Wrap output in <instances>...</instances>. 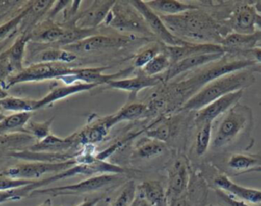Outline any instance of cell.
Wrapping results in <instances>:
<instances>
[{"instance_id": "obj_1", "label": "cell", "mask_w": 261, "mask_h": 206, "mask_svg": "<svg viewBox=\"0 0 261 206\" xmlns=\"http://www.w3.org/2000/svg\"><path fill=\"white\" fill-rule=\"evenodd\" d=\"M160 16L167 29L186 42L190 39L192 43H212L213 40V43L220 44L222 40L217 36L218 24L202 11L193 9L178 15Z\"/></svg>"}, {"instance_id": "obj_2", "label": "cell", "mask_w": 261, "mask_h": 206, "mask_svg": "<svg viewBox=\"0 0 261 206\" xmlns=\"http://www.w3.org/2000/svg\"><path fill=\"white\" fill-rule=\"evenodd\" d=\"M253 73L251 68H246L209 82L182 104L181 110L198 111L220 97L250 87L255 83Z\"/></svg>"}, {"instance_id": "obj_3", "label": "cell", "mask_w": 261, "mask_h": 206, "mask_svg": "<svg viewBox=\"0 0 261 206\" xmlns=\"http://www.w3.org/2000/svg\"><path fill=\"white\" fill-rule=\"evenodd\" d=\"M254 64L255 63L253 60L242 55L225 53L220 59L205 65L204 68L195 72V74L186 81L178 83L175 90H177L180 94L192 97L195 90H200L209 82L238 70L252 68Z\"/></svg>"}, {"instance_id": "obj_4", "label": "cell", "mask_w": 261, "mask_h": 206, "mask_svg": "<svg viewBox=\"0 0 261 206\" xmlns=\"http://www.w3.org/2000/svg\"><path fill=\"white\" fill-rule=\"evenodd\" d=\"M252 123L253 113L251 108L237 103L222 115L212 138L213 148L220 149L231 144L246 130H250Z\"/></svg>"}, {"instance_id": "obj_5", "label": "cell", "mask_w": 261, "mask_h": 206, "mask_svg": "<svg viewBox=\"0 0 261 206\" xmlns=\"http://www.w3.org/2000/svg\"><path fill=\"white\" fill-rule=\"evenodd\" d=\"M104 23L121 33L143 37L153 36L143 16L129 1H115Z\"/></svg>"}, {"instance_id": "obj_6", "label": "cell", "mask_w": 261, "mask_h": 206, "mask_svg": "<svg viewBox=\"0 0 261 206\" xmlns=\"http://www.w3.org/2000/svg\"><path fill=\"white\" fill-rule=\"evenodd\" d=\"M124 177L122 174H100L94 175L91 177H87L86 179L60 186V187H53V188H41L38 190H34L31 192L30 197L36 196H50V197H58V196H65V195H81L96 192L102 189H105L109 186H113L119 183H123Z\"/></svg>"}, {"instance_id": "obj_7", "label": "cell", "mask_w": 261, "mask_h": 206, "mask_svg": "<svg viewBox=\"0 0 261 206\" xmlns=\"http://www.w3.org/2000/svg\"><path fill=\"white\" fill-rule=\"evenodd\" d=\"M74 67H71L65 63L35 62L24 67L17 74L10 78L6 86V90L21 83L42 82L53 79L59 80L60 78L71 73Z\"/></svg>"}, {"instance_id": "obj_8", "label": "cell", "mask_w": 261, "mask_h": 206, "mask_svg": "<svg viewBox=\"0 0 261 206\" xmlns=\"http://www.w3.org/2000/svg\"><path fill=\"white\" fill-rule=\"evenodd\" d=\"M76 164V160L71 159L64 162H39V161H24L15 165L9 166L0 174L13 177L37 181L41 176L48 173H58Z\"/></svg>"}, {"instance_id": "obj_9", "label": "cell", "mask_w": 261, "mask_h": 206, "mask_svg": "<svg viewBox=\"0 0 261 206\" xmlns=\"http://www.w3.org/2000/svg\"><path fill=\"white\" fill-rule=\"evenodd\" d=\"M129 3L140 12V14L145 19L149 30L155 36L160 40L163 45L166 46H181L186 44L187 42L177 38L174 36L165 25L163 22L161 16L157 14L155 11H153L145 1L140 0H130Z\"/></svg>"}, {"instance_id": "obj_10", "label": "cell", "mask_w": 261, "mask_h": 206, "mask_svg": "<svg viewBox=\"0 0 261 206\" xmlns=\"http://www.w3.org/2000/svg\"><path fill=\"white\" fill-rule=\"evenodd\" d=\"M115 1H106V0H95L88 2L86 9L79 12L74 27L80 29L87 30H97V27L100 25L109 13Z\"/></svg>"}, {"instance_id": "obj_11", "label": "cell", "mask_w": 261, "mask_h": 206, "mask_svg": "<svg viewBox=\"0 0 261 206\" xmlns=\"http://www.w3.org/2000/svg\"><path fill=\"white\" fill-rule=\"evenodd\" d=\"M189 181V165L184 158H177L168 169V183L166 190L168 204L187 193Z\"/></svg>"}, {"instance_id": "obj_12", "label": "cell", "mask_w": 261, "mask_h": 206, "mask_svg": "<svg viewBox=\"0 0 261 206\" xmlns=\"http://www.w3.org/2000/svg\"><path fill=\"white\" fill-rule=\"evenodd\" d=\"M127 40L120 37H110L105 35H95L90 38H87L79 43L62 47L76 55L87 54L92 52H98L102 50H109L122 47Z\"/></svg>"}, {"instance_id": "obj_13", "label": "cell", "mask_w": 261, "mask_h": 206, "mask_svg": "<svg viewBox=\"0 0 261 206\" xmlns=\"http://www.w3.org/2000/svg\"><path fill=\"white\" fill-rule=\"evenodd\" d=\"M163 51L169 57L170 63L173 64L184 58L211 53H226V50L220 44L214 43H190L187 42L181 46H166L163 45Z\"/></svg>"}, {"instance_id": "obj_14", "label": "cell", "mask_w": 261, "mask_h": 206, "mask_svg": "<svg viewBox=\"0 0 261 206\" xmlns=\"http://www.w3.org/2000/svg\"><path fill=\"white\" fill-rule=\"evenodd\" d=\"M244 90L229 93L223 97L214 100L204 108L198 110L195 118L196 124L199 125L204 122H213L214 119H216L220 115H223L233 105H236L242 98Z\"/></svg>"}, {"instance_id": "obj_15", "label": "cell", "mask_w": 261, "mask_h": 206, "mask_svg": "<svg viewBox=\"0 0 261 206\" xmlns=\"http://www.w3.org/2000/svg\"><path fill=\"white\" fill-rule=\"evenodd\" d=\"M213 184L216 189L249 204L261 203V190L241 186L232 182L227 175L219 174L214 177Z\"/></svg>"}, {"instance_id": "obj_16", "label": "cell", "mask_w": 261, "mask_h": 206, "mask_svg": "<svg viewBox=\"0 0 261 206\" xmlns=\"http://www.w3.org/2000/svg\"><path fill=\"white\" fill-rule=\"evenodd\" d=\"M161 81H163V78L159 75L149 76L144 73H139L136 76L122 78V79L110 81L106 86L111 89L129 92V97L132 99V98H136V96L141 90L154 87L158 85Z\"/></svg>"}, {"instance_id": "obj_17", "label": "cell", "mask_w": 261, "mask_h": 206, "mask_svg": "<svg viewBox=\"0 0 261 206\" xmlns=\"http://www.w3.org/2000/svg\"><path fill=\"white\" fill-rule=\"evenodd\" d=\"M224 54L223 53H211V54H199L184 58L170 65L168 70L164 73L163 81L168 82L177 75L190 71L199 66H205L213 61L220 59Z\"/></svg>"}, {"instance_id": "obj_18", "label": "cell", "mask_w": 261, "mask_h": 206, "mask_svg": "<svg viewBox=\"0 0 261 206\" xmlns=\"http://www.w3.org/2000/svg\"><path fill=\"white\" fill-rule=\"evenodd\" d=\"M261 41V30L253 34L231 33L222 38L220 45L226 50V53L242 55L257 46Z\"/></svg>"}, {"instance_id": "obj_19", "label": "cell", "mask_w": 261, "mask_h": 206, "mask_svg": "<svg viewBox=\"0 0 261 206\" xmlns=\"http://www.w3.org/2000/svg\"><path fill=\"white\" fill-rule=\"evenodd\" d=\"M96 87H98V85L85 84V83H76V84H72V85H62L59 87H55L47 95H45L41 99L36 100L35 110L49 106L59 100L66 98V97H69V96H72V95H75V94H79L82 92L90 91Z\"/></svg>"}, {"instance_id": "obj_20", "label": "cell", "mask_w": 261, "mask_h": 206, "mask_svg": "<svg viewBox=\"0 0 261 206\" xmlns=\"http://www.w3.org/2000/svg\"><path fill=\"white\" fill-rule=\"evenodd\" d=\"M81 146L79 145L75 134L70 135L66 138H60L54 135H50L42 141L35 143L30 149L35 152H49V153H65L69 151L79 150Z\"/></svg>"}, {"instance_id": "obj_21", "label": "cell", "mask_w": 261, "mask_h": 206, "mask_svg": "<svg viewBox=\"0 0 261 206\" xmlns=\"http://www.w3.org/2000/svg\"><path fill=\"white\" fill-rule=\"evenodd\" d=\"M29 40H31L30 35L21 34L14 40V42L6 50L0 53V55L4 57L8 62V64L10 65L13 71V75L17 74L24 68L23 60H24L25 47L28 45Z\"/></svg>"}, {"instance_id": "obj_22", "label": "cell", "mask_w": 261, "mask_h": 206, "mask_svg": "<svg viewBox=\"0 0 261 206\" xmlns=\"http://www.w3.org/2000/svg\"><path fill=\"white\" fill-rule=\"evenodd\" d=\"M137 195L150 206H168L166 191L158 181L150 179L141 183L137 186Z\"/></svg>"}, {"instance_id": "obj_23", "label": "cell", "mask_w": 261, "mask_h": 206, "mask_svg": "<svg viewBox=\"0 0 261 206\" xmlns=\"http://www.w3.org/2000/svg\"><path fill=\"white\" fill-rule=\"evenodd\" d=\"M149 107L146 104L143 103H137V102H132L125 104L123 107H121L116 113L106 116L105 121L110 130L113 127L115 124L122 122V121H132V120H137L145 115L148 114L149 112Z\"/></svg>"}, {"instance_id": "obj_24", "label": "cell", "mask_w": 261, "mask_h": 206, "mask_svg": "<svg viewBox=\"0 0 261 206\" xmlns=\"http://www.w3.org/2000/svg\"><path fill=\"white\" fill-rule=\"evenodd\" d=\"M35 143H37V140L25 132L2 134L0 135V152H5V154H7L10 152L28 150Z\"/></svg>"}, {"instance_id": "obj_25", "label": "cell", "mask_w": 261, "mask_h": 206, "mask_svg": "<svg viewBox=\"0 0 261 206\" xmlns=\"http://www.w3.org/2000/svg\"><path fill=\"white\" fill-rule=\"evenodd\" d=\"M145 2L157 14L164 16L178 15L197 8L196 5H194L192 2L176 0H151Z\"/></svg>"}, {"instance_id": "obj_26", "label": "cell", "mask_w": 261, "mask_h": 206, "mask_svg": "<svg viewBox=\"0 0 261 206\" xmlns=\"http://www.w3.org/2000/svg\"><path fill=\"white\" fill-rule=\"evenodd\" d=\"M108 132L109 128L106 124L105 118H102L101 120L94 121L92 124L87 125L84 130L74 134L79 145L82 147L86 144L95 145L96 143L101 142L106 137Z\"/></svg>"}, {"instance_id": "obj_27", "label": "cell", "mask_w": 261, "mask_h": 206, "mask_svg": "<svg viewBox=\"0 0 261 206\" xmlns=\"http://www.w3.org/2000/svg\"><path fill=\"white\" fill-rule=\"evenodd\" d=\"M166 150V145L164 142L152 139V138H142L136 145L134 155L141 159H152L160 156Z\"/></svg>"}, {"instance_id": "obj_28", "label": "cell", "mask_w": 261, "mask_h": 206, "mask_svg": "<svg viewBox=\"0 0 261 206\" xmlns=\"http://www.w3.org/2000/svg\"><path fill=\"white\" fill-rule=\"evenodd\" d=\"M36 57V62H59L69 64L77 58V55L62 47H52L42 50Z\"/></svg>"}, {"instance_id": "obj_29", "label": "cell", "mask_w": 261, "mask_h": 206, "mask_svg": "<svg viewBox=\"0 0 261 206\" xmlns=\"http://www.w3.org/2000/svg\"><path fill=\"white\" fill-rule=\"evenodd\" d=\"M47 21L49 22V24L42 25L37 33H31V39L36 42H42L57 46L63 35L64 28L62 24L53 23L49 20Z\"/></svg>"}, {"instance_id": "obj_30", "label": "cell", "mask_w": 261, "mask_h": 206, "mask_svg": "<svg viewBox=\"0 0 261 206\" xmlns=\"http://www.w3.org/2000/svg\"><path fill=\"white\" fill-rule=\"evenodd\" d=\"M31 117L32 112L11 113L9 115H5V117L0 121V135L25 132L24 127Z\"/></svg>"}, {"instance_id": "obj_31", "label": "cell", "mask_w": 261, "mask_h": 206, "mask_svg": "<svg viewBox=\"0 0 261 206\" xmlns=\"http://www.w3.org/2000/svg\"><path fill=\"white\" fill-rule=\"evenodd\" d=\"M35 99L7 96L0 100V111L11 113L33 112L35 111Z\"/></svg>"}, {"instance_id": "obj_32", "label": "cell", "mask_w": 261, "mask_h": 206, "mask_svg": "<svg viewBox=\"0 0 261 206\" xmlns=\"http://www.w3.org/2000/svg\"><path fill=\"white\" fill-rule=\"evenodd\" d=\"M227 165L234 170H244L241 173H245L250 169L261 166V154H232L227 161Z\"/></svg>"}, {"instance_id": "obj_33", "label": "cell", "mask_w": 261, "mask_h": 206, "mask_svg": "<svg viewBox=\"0 0 261 206\" xmlns=\"http://www.w3.org/2000/svg\"><path fill=\"white\" fill-rule=\"evenodd\" d=\"M171 63L167 54L162 50L157 54L147 65L142 68V72L149 76H158L161 73H165L170 67Z\"/></svg>"}, {"instance_id": "obj_34", "label": "cell", "mask_w": 261, "mask_h": 206, "mask_svg": "<svg viewBox=\"0 0 261 206\" xmlns=\"http://www.w3.org/2000/svg\"><path fill=\"white\" fill-rule=\"evenodd\" d=\"M198 126V132L196 135L195 151L198 156H202L208 150L212 140V122H204Z\"/></svg>"}, {"instance_id": "obj_35", "label": "cell", "mask_w": 261, "mask_h": 206, "mask_svg": "<svg viewBox=\"0 0 261 206\" xmlns=\"http://www.w3.org/2000/svg\"><path fill=\"white\" fill-rule=\"evenodd\" d=\"M173 133L172 122L170 120H162L150 125L146 131V137L152 138L161 142H166Z\"/></svg>"}, {"instance_id": "obj_36", "label": "cell", "mask_w": 261, "mask_h": 206, "mask_svg": "<svg viewBox=\"0 0 261 206\" xmlns=\"http://www.w3.org/2000/svg\"><path fill=\"white\" fill-rule=\"evenodd\" d=\"M31 2L32 1L27 2L22 6V8L12 18H10L7 21L0 24V41H2L3 39L8 38L11 35V33L15 32L16 29L21 24L23 18L27 15V12H28V9H29V6H30Z\"/></svg>"}, {"instance_id": "obj_37", "label": "cell", "mask_w": 261, "mask_h": 206, "mask_svg": "<svg viewBox=\"0 0 261 206\" xmlns=\"http://www.w3.org/2000/svg\"><path fill=\"white\" fill-rule=\"evenodd\" d=\"M54 117H51L45 121H29L24 127L25 132L32 135L37 142L44 140L51 135V125Z\"/></svg>"}, {"instance_id": "obj_38", "label": "cell", "mask_w": 261, "mask_h": 206, "mask_svg": "<svg viewBox=\"0 0 261 206\" xmlns=\"http://www.w3.org/2000/svg\"><path fill=\"white\" fill-rule=\"evenodd\" d=\"M136 197H137L136 183L133 179L126 181L111 206H132Z\"/></svg>"}, {"instance_id": "obj_39", "label": "cell", "mask_w": 261, "mask_h": 206, "mask_svg": "<svg viewBox=\"0 0 261 206\" xmlns=\"http://www.w3.org/2000/svg\"><path fill=\"white\" fill-rule=\"evenodd\" d=\"M163 50V45H158L154 44L151 45L148 48H145L141 52H139L134 59V67L136 68H143L145 65H147L157 54L162 52Z\"/></svg>"}, {"instance_id": "obj_40", "label": "cell", "mask_w": 261, "mask_h": 206, "mask_svg": "<svg viewBox=\"0 0 261 206\" xmlns=\"http://www.w3.org/2000/svg\"><path fill=\"white\" fill-rule=\"evenodd\" d=\"M35 181L31 179H22V178H13L9 176H5L0 174V192L7 191L11 189H18L29 185L34 184Z\"/></svg>"}, {"instance_id": "obj_41", "label": "cell", "mask_w": 261, "mask_h": 206, "mask_svg": "<svg viewBox=\"0 0 261 206\" xmlns=\"http://www.w3.org/2000/svg\"><path fill=\"white\" fill-rule=\"evenodd\" d=\"M242 56L247 57L254 61V66L251 68L253 72H260L261 73V48L255 47L247 52H244Z\"/></svg>"}, {"instance_id": "obj_42", "label": "cell", "mask_w": 261, "mask_h": 206, "mask_svg": "<svg viewBox=\"0 0 261 206\" xmlns=\"http://www.w3.org/2000/svg\"><path fill=\"white\" fill-rule=\"evenodd\" d=\"M216 193L219 196V198H221L229 206H252V205L248 204L247 202L239 200V199H237V198H234V197H232V196H230V195H228V194H226V193H224V192H222L218 189H216Z\"/></svg>"}, {"instance_id": "obj_43", "label": "cell", "mask_w": 261, "mask_h": 206, "mask_svg": "<svg viewBox=\"0 0 261 206\" xmlns=\"http://www.w3.org/2000/svg\"><path fill=\"white\" fill-rule=\"evenodd\" d=\"M100 201H101V197H97V198H93V199H88V200H85L83 203H81L77 206H99L100 205Z\"/></svg>"}, {"instance_id": "obj_44", "label": "cell", "mask_w": 261, "mask_h": 206, "mask_svg": "<svg viewBox=\"0 0 261 206\" xmlns=\"http://www.w3.org/2000/svg\"><path fill=\"white\" fill-rule=\"evenodd\" d=\"M132 206H150V205L143 198H141L137 195V197H136L134 203L132 204Z\"/></svg>"}, {"instance_id": "obj_45", "label": "cell", "mask_w": 261, "mask_h": 206, "mask_svg": "<svg viewBox=\"0 0 261 206\" xmlns=\"http://www.w3.org/2000/svg\"><path fill=\"white\" fill-rule=\"evenodd\" d=\"M254 7H255L257 13H258L259 15H261V2H260V1H259V2H256V3L254 4Z\"/></svg>"}, {"instance_id": "obj_46", "label": "cell", "mask_w": 261, "mask_h": 206, "mask_svg": "<svg viewBox=\"0 0 261 206\" xmlns=\"http://www.w3.org/2000/svg\"><path fill=\"white\" fill-rule=\"evenodd\" d=\"M7 96H8L7 91L4 90V89H2V88H0V100L3 99V98H5V97H7Z\"/></svg>"}, {"instance_id": "obj_47", "label": "cell", "mask_w": 261, "mask_h": 206, "mask_svg": "<svg viewBox=\"0 0 261 206\" xmlns=\"http://www.w3.org/2000/svg\"><path fill=\"white\" fill-rule=\"evenodd\" d=\"M250 172H261V166H258V167H255L253 169H250V170L246 171L245 173H250Z\"/></svg>"}, {"instance_id": "obj_48", "label": "cell", "mask_w": 261, "mask_h": 206, "mask_svg": "<svg viewBox=\"0 0 261 206\" xmlns=\"http://www.w3.org/2000/svg\"><path fill=\"white\" fill-rule=\"evenodd\" d=\"M40 206H52V202H51V199L49 198V199H47V200H45Z\"/></svg>"}, {"instance_id": "obj_49", "label": "cell", "mask_w": 261, "mask_h": 206, "mask_svg": "<svg viewBox=\"0 0 261 206\" xmlns=\"http://www.w3.org/2000/svg\"><path fill=\"white\" fill-rule=\"evenodd\" d=\"M4 117H5V114H4L2 111H0V121H1Z\"/></svg>"}, {"instance_id": "obj_50", "label": "cell", "mask_w": 261, "mask_h": 206, "mask_svg": "<svg viewBox=\"0 0 261 206\" xmlns=\"http://www.w3.org/2000/svg\"><path fill=\"white\" fill-rule=\"evenodd\" d=\"M256 47H260V48H261V41L257 44V46H256Z\"/></svg>"}, {"instance_id": "obj_51", "label": "cell", "mask_w": 261, "mask_h": 206, "mask_svg": "<svg viewBox=\"0 0 261 206\" xmlns=\"http://www.w3.org/2000/svg\"><path fill=\"white\" fill-rule=\"evenodd\" d=\"M208 206H220V205H215V204H209Z\"/></svg>"}, {"instance_id": "obj_52", "label": "cell", "mask_w": 261, "mask_h": 206, "mask_svg": "<svg viewBox=\"0 0 261 206\" xmlns=\"http://www.w3.org/2000/svg\"><path fill=\"white\" fill-rule=\"evenodd\" d=\"M99 206H100V205H99Z\"/></svg>"}]
</instances>
